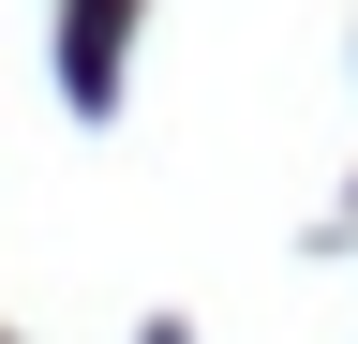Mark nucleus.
<instances>
[{"label":"nucleus","mask_w":358,"mask_h":344,"mask_svg":"<svg viewBox=\"0 0 358 344\" xmlns=\"http://www.w3.org/2000/svg\"><path fill=\"white\" fill-rule=\"evenodd\" d=\"M120 30H134V0H75V15H60V75L90 105H105V75H120Z\"/></svg>","instance_id":"nucleus-1"}]
</instances>
